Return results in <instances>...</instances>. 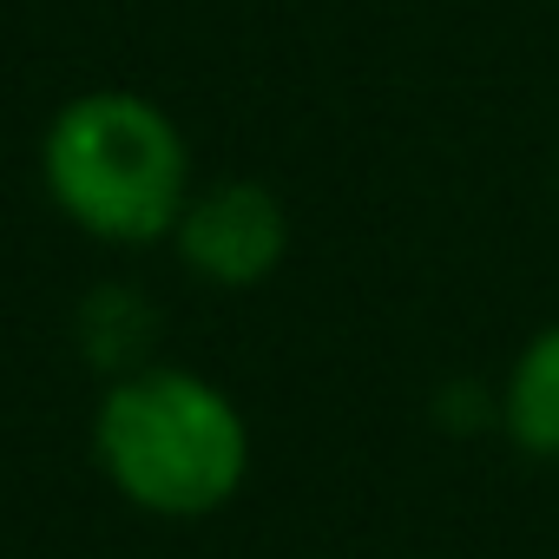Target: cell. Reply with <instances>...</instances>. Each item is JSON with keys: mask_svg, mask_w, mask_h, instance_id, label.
Segmentation results:
<instances>
[{"mask_svg": "<svg viewBox=\"0 0 559 559\" xmlns=\"http://www.w3.org/2000/svg\"><path fill=\"white\" fill-rule=\"evenodd\" d=\"M178 257L217 290H250L284 263L290 250V211L270 185H250V178H230V185H211V191H191L178 230H171Z\"/></svg>", "mask_w": 559, "mask_h": 559, "instance_id": "cell-3", "label": "cell"}, {"mask_svg": "<svg viewBox=\"0 0 559 559\" xmlns=\"http://www.w3.org/2000/svg\"><path fill=\"white\" fill-rule=\"evenodd\" d=\"M93 454L132 507L158 520H198L243 487L250 428L211 376L139 369L106 389L93 415Z\"/></svg>", "mask_w": 559, "mask_h": 559, "instance_id": "cell-1", "label": "cell"}, {"mask_svg": "<svg viewBox=\"0 0 559 559\" xmlns=\"http://www.w3.org/2000/svg\"><path fill=\"white\" fill-rule=\"evenodd\" d=\"M500 421H507V441L520 454L559 461V323H546L520 349L507 395H500Z\"/></svg>", "mask_w": 559, "mask_h": 559, "instance_id": "cell-4", "label": "cell"}, {"mask_svg": "<svg viewBox=\"0 0 559 559\" xmlns=\"http://www.w3.org/2000/svg\"><path fill=\"white\" fill-rule=\"evenodd\" d=\"M47 198L99 243H158L191 204V145L145 93H80L40 145Z\"/></svg>", "mask_w": 559, "mask_h": 559, "instance_id": "cell-2", "label": "cell"}]
</instances>
